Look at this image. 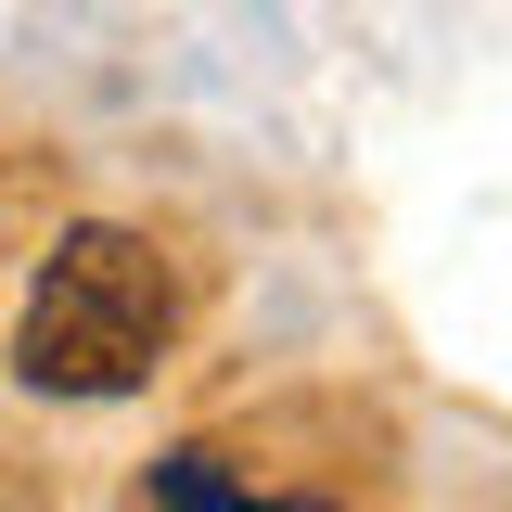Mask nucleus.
<instances>
[{"label":"nucleus","mask_w":512,"mask_h":512,"mask_svg":"<svg viewBox=\"0 0 512 512\" xmlns=\"http://www.w3.org/2000/svg\"><path fill=\"white\" fill-rule=\"evenodd\" d=\"M167 346H180V269L116 218H77L52 244V269L26 282L13 372L39 397H141Z\"/></svg>","instance_id":"1"},{"label":"nucleus","mask_w":512,"mask_h":512,"mask_svg":"<svg viewBox=\"0 0 512 512\" xmlns=\"http://www.w3.org/2000/svg\"><path fill=\"white\" fill-rule=\"evenodd\" d=\"M154 500L167 512H320V500H256V487H231L205 448H180V461H154Z\"/></svg>","instance_id":"2"}]
</instances>
